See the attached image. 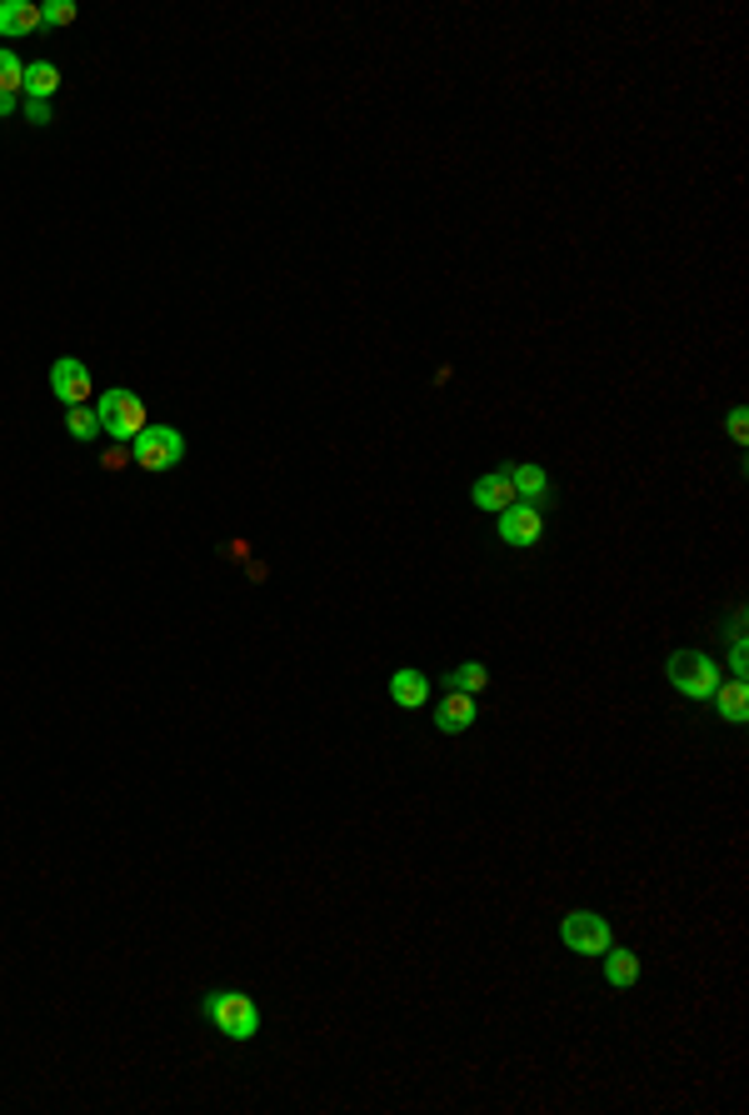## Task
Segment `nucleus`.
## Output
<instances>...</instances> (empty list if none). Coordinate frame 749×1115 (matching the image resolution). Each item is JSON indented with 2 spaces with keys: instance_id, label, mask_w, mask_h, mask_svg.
I'll list each match as a JSON object with an SVG mask.
<instances>
[{
  "instance_id": "5701e85b",
  "label": "nucleus",
  "mask_w": 749,
  "mask_h": 1115,
  "mask_svg": "<svg viewBox=\"0 0 749 1115\" xmlns=\"http://www.w3.org/2000/svg\"><path fill=\"white\" fill-rule=\"evenodd\" d=\"M16 111V96H0V115H10Z\"/></svg>"
},
{
  "instance_id": "a211bd4d",
  "label": "nucleus",
  "mask_w": 749,
  "mask_h": 1115,
  "mask_svg": "<svg viewBox=\"0 0 749 1115\" xmlns=\"http://www.w3.org/2000/svg\"><path fill=\"white\" fill-rule=\"evenodd\" d=\"M65 431L75 435V441H95V435H100L95 411H90V405H70V411H65Z\"/></svg>"
},
{
  "instance_id": "dca6fc26",
  "label": "nucleus",
  "mask_w": 749,
  "mask_h": 1115,
  "mask_svg": "<svg viewBox=\"0 0 749 1115\" xmlns=\"http://www.w3.org/2000/svg\"><path fill=\"white\" fill-rule=\"evenodd\" d=\"M449 685H455V691H465V695H485L489 691V671L479 661H465V665H455V671H449Z\"/></svg>"
},
{
  "instance_id": "f257e3e1",
  "label": "nucleus",
  "mask_w": 749,
  "mask_h": 1115,
  "mask_svg": "<svg viewBox=\"0 0 749 1115\" xmlns=\"http://www.w3.org/2000/svg\"><path fill=\"white\" fill-rule=\"evenodd\" d=\"M200 1011H205V1021L215 1025L225 1041H255V1031H260V1011L245 991H205L200 995Z\"/></svg>"
},
{
  "instance_id": "423d86ee",
  "label": "nucleus",
  "mask_w": 749,
  "mask_h": 1115,
  "mask_svg": "<svg viewBox=\"0 0 749 1115\" xmlns=\"http://www.w3.org/2000/svg\"><path fill=\"white\" fill-rule=\"evenodd\" d=\"M90 391H95V375H90L85 361H75V355H60V361L50 365V395H55V401H65V411H70V405H85Z\"/></svg>"
},
{
  "instance_id": "20e7f679",
  "label": "nucleus",
  "mask_w": 749,
  "mask_h": 1115,
  "mask_svg": "<svg viewBox=\"0 0 749 1115\" xmlns=\"http://www.w3.org/2000/svg\"><path fill=\"white\" fill-rule=\"evenodd\" d=\"M665 675H669V685H675L679 695H689V701H709V695H715V685H719V665L709 661V655H699V651L669 655Z\"/></svg>"
},
{
  "instance_id": "9b49d317",
  "label": "nucleus",
  "mask_w": 749,
  "mask_h": 1115,
  "mask_svg": "<svg viewBox=\"0 0 749 1115\" xmlns=\"http://www.w3.org/2000/svg\"><path fill=\"white\" fill-rule=\"evenodd\" d=\"M599 965H605V981L615 985V991H625V985L639 981V955L625 951V945H615V941L599 951Z\"/></svg>"
},
{
  "instance_id": "4be33fe9",
  "label": "nucleus",
  "mask_w": 749,
  "mask_h": 1115,
  "mask_svg": "<svg viewBox=\"0 0 749 1115\" xmlns=\"http://www.w3.org/2000/svg\"><path fill=\"white\" fill-rule=\"evenodd\" d=\"M26 121L30 125H50V106L45 101H26Z\"/></svg>"
},
{
  "instance_id": "39448f33",
  "label": "nucleus",
  "mask_w": 749,
  "mask_h": 1115,
  "mask_svg": "<svg viewBox=\"0 0 749 1115\" xmlns=\"http://www.w3.org/2000/svg\"><path fill=\"white\" fill-rule=\"evenodd\" d=\"M559 941L575 955H599L615 935H609V921L599 911H569L565 921H559Z\"/></svg>"
},
{
  "instance_id": "4468645a",
  "label": "nucleus",
  "mask_w": 749,
  "mask_h": 1115,
  "mask_svg": "<svg viewBox=\"0 0 749 1115\" xmlns=\"http://www.w3.org/2000/svg\"><path fill=\"white\" fill-rule=\"evenodd\" d=\"M40 31V6L30 0H0V36H30Z\"/></svg>"
},
{
  "instance_id": "f8f14e48",
  "label": "nucleus",
  "mask_w": 749,
  "mask_h": 1115,
  "mask_svg": "<svg viewBox=\"0 0 749 1115\" xmlns=\"http://www.w3.org/2000/svg\"><path fill=\"white\" fill-rule=\"evenodd\" d=\"M389 701L405 705V711H419V705L429 701V681L419 671H409V665H399V671L389 675Z\"/></svg>"
},
{
  "instance_id": "412c9836",
  "label": "nucleus",
  "mask_w": 749,
  "mask_h": 1115,
  "mask_svg": "<svg viewBox=\"0 0 749 1115\" xmlns=\"http://www.w3.org/2000/svg\"><path fill=\"white\" fill-rule=\"evenodd\" d=\"M100 465H105V471H125V465H135L130 461V445H110V451L100 455Z\"/></svg>"
},
{
  "instance_id": "f3484780",
  "label": "nucleus",
  "mask_w": 749,
  "mask_h": 1115,
  "mask_svg": "<svg viewBox=\"0 0 749 1115\" xmlns=\"http://www.w3.org/2000/svg\"><path fill=\"white\" fill-rule=\"evenodd\" d=\"M26 91V61L16 51H0V96Z\"/></svg>"
},
{
  "instance_id": "f03ea898",
  "label": "nucleus",
  "mask_w": 749,
  "mask_h": 1115,
  "mask_svg": "<svg viewBox=\"0 0 749 1115\" xmlns=\"http://www.w3.org/2000/svg\"><path fill=\"white\" fill-rule=\"evenodd\" d=\"M95 421H100V435H110V441H135L150 425V405L135 391H120L115 385V391H105L95 401Z\"/></svg>"
},
{
  "instance_id": "6e6552de",
  "label": "nucleus",
  "mask_w": 749,
  "mask_h": 1115,
  "mask_svg": "<svg viewBox=\"0 0 749 1115\" xmlns=\"http://www.w3.org/2000/svg\"><path fill=\"white\" fill-rule=\"evenodd\" d=\"M475 721H479L475 695H465V691H455V685H449V691L439 695V705H435V731L459 735V731H469Z\"/></svg>"
},
{
  "instance_id": "9d476101",
  "label": "nucleus",
  "mask_w": 749,
  "mask_h": 1115,
  "mask_svg": "<svg viewBox=\"0 0 749 1115\" xmlns=\"http://www.w3.org/2000/svg\"><path fill=\"white\" fill-rule=\"evenodd\" d=\"M709 701L719 705V721H729V725H745L749 721V681L745 675H735V681H725L719 675V685H715V695Z\"/></svg>"
},
{
  "instance_id": "2eb2a0df",
  "label": "nucleus",
  "mask_w": 749,
  "mask_h": 1115,
  "mask_svg": "<svg viewBox=\"0 0 749 1115\" xmlns=\"http://www.w3.org/2000/svg\"><path fill=\"white\" fill-rule=\"evenodd\" d=\"M60 91V66L55 61H30L26 66V96L30 101H45L50 106V96Z\"/></svg>"
},
{
  "instance_id": "7ed1b4c3",
  "label": "nucleus",
  "mask_w": 749,
  "mask_h": 1115,
  "mask_svg": "<svg viewBox=\"0 0 749 1115\" xmlns=\"http://www.w3.org/2000/svg\"><path fill=\"white\" fill-rule=\"evenodd\" d=\"M130 461L140 465V471H170V465L185 461V435L175 431V425H145V431L130 441Z\"/></svg>"
},
{
  "instance_id": "0eeeda50",
  "label": "nucleus",
  "mask_w": 749,
  "mask_h": 1115,
  "mask_svg": "<svg viewBox=\"0 0 749 1115\" xmlns=\"http://www.w3.org/2000/svg\"><path fill=\"white\" fill-rule=\"evenodd\" d=\"M545 535V511L529 501H515L509 511H499V541L505 545H535Z\"/></svg>"
},
{
  "instance_id": "1a4fd4ad",
  "label": "nucleus",
  "mask_w": 749,
  "mask_h": 1115,
  "mask_svg": "<svg viewBox=\"0 0 749 1115\" xmlns=\"http://www.w3.org/2000/svg\"><path fill=\"white\" fill-rule=\"evenodd\" d=\"M469 501H475L479 511L499 515V511H509V505H515L519 495H515V485H509L505 471H489V475H479V481L469 485Z\"/></svg>"
},
{
  "instance_id": "ddd939ff",
  "label": "nucleus",
  "mask_w": 749,
  "mask_h": 1115,
  "mask_svg": "<svg viewBox=\"0 0 749 1115\" xmlns=\"http://www.w3.org/2000/svg\"><path fill=\"white\" fill-rule=\"evenodd\" d=\"M505 475H509V485H515V495L519 501H529V505H539L549 495V475H545V465H505Z\"/></svg>"
},
{
  "instance_id": "6ab92c4d",
  "label": "nucleus",
  "mask_w": 749,
  "mask_h": 1115,
  "mask_svg": "<svg viewBox=\"0 0 749 1115\" xmlns=\"http://www.w3.org/2000/svg\"><path fill=\"white\" fill-rule=\"evenodd\" d=\"M75 21V0H45L40 6V26H70Z\"/></svg>"
},
{
  "instance_id": "aec40b11",
  "label": "nucleus",
  "mask_w": 749,
  "mask_h": 1115,
  "mask_svg": "<svg viewBox=\"0 0 749 1115\" xmlns=\"http://www.w3.org/2000/svg\"><path fill=\"white\" fill-rule=\"evenodd\" d=\"M729 441H735V445L749 441V411H745V405H735V411H729Z\"/></svg>"
}]
</instances>
